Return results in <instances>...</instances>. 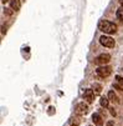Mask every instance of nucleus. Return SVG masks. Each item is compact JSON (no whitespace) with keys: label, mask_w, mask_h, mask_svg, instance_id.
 I'll return each instance as SVG.
<instances>
[{"label":"nucleus","mask_w":123,"mask_h":126,"mask_svg":"<svg viewBox=\"0 0 123 126\" xmlns=\"http://www.w3.org/2000/svg\"><path fill=\"white\" fill-rule=\"evenodd\" d=\"M78 124H80V120L77 117H72L71 120H70V125L71 126H77Z\"/></svg>","instance_id":"13"},{"label":"nucleus","mask_w":123,"mask_h":126,"mask_svg":"<svg viewBox=\"0 0 123 126\" xmlns=\"http://www.w3.org/2000/svg\"><path fill=\"white\" fill-rule=\"evenodd\" d=\"M111 71H112V69H111L110 66H107V65H101V66L96 70V73H97V75H98L99 78H107V76L111 74Z\"/></svg>","instance_id":"2"},{"label":"nucleus","mask_w":123,"mask_h":126,"mask_svg":"<svg viewBox=\"0 0 123 126\" xmlns=\"http://www.w3.org/2000/svg\"><path fill=\"white\" fill-rule=\"evenodd\" d=\"M113 87H114V89H117V90H119V91H123V86H121L117 81L113 84Z\"/></svg>","instance_id":"15"},{"label":"nucleus","mask_w":123,"mask_h":126,"mask_svg":"<svg viewBox=\"0 0 123 126\" xmlns=\"http://www.w3.org/2000/svg\"><path fill=\"white\" fill-rule=\"evenodd\" d=\"M5 14H8V15H11L12 14V11H11V9H5V11H4Z\"/></svg>","instance_id":"17"},{"label":"nucleus","mask_w":123,"mask_h":126,"mask_svg":"<svg viewBox=\"0 0 123 126\" xmlns=\"http://www.w3.org/2000/svg\"><path fill=\"white\" fill-rule=\"evenodd\" d=\"M8 1H10V0H1V3H3V4H5V3H8Z\"/></svg>","instance_id":"19"},{"label":"nucleus","mask_w":123,"mask_h":126,"mask_svg":"<svg viewBox=\"0 0 123 126\" xmlns=\"http://www.w3.org/2000/svg\"><path fill=\"white\" fill-rule=\"evenodd\" d=\"M111 60V55H108V54H101V55H98L96 59H95V64L96 65H106L108 64Z\"/></svg>","instance_id":"3"},{"label":"nucleus","mask_w":123,"mask_h":126,"mask_svg":"<svg viewBox=\"0 0 123 126\" xmlns=\"http://www.w3.org/2000/svg\"><path fill=\"white\" fill-rule=\"evenodd\" d=\"M119 3H121V5L123 6V0H119Z\"/></svg>","instance_id":"20"},{"label":"nucleus","mask_w":123,"mask_h":126,"mask_svg":"<svg viewBox=\"0 0 123 126\" xmlns=\"http://www.w3.org/2000/svg\"><path fill=\"white\" fill-rule=\"evenodd\" d=\"M76 112L78 115H86L87 112H88V106H87L85 102H80L76 106Z\"/></svg>","instance_id":"5"},{"label":"nucleus","mask_w":123,"mask_h":126,"mask_svg":"<svg viewBox=\"0 0 123 126\" xmlns=\"http://www.w3.org/2000/svg\"><path fill=\"white\" fill-rule=\"evenodd\" d=\"M10 6H11L12 10L17 11V10H20V8H21V1L20 0H10Z\"/></svg>","instance_id":"7"},{"label":"nucleus","mask_w":123,"mask_h":126,"mask_svg":"<svg viewBox=\"0 0 123 126\" xmlns=\"http://www.w3.org/2000/svg\"><path fill=\"white\" fill-rule=\"evenodd\" d=\"M110 112H111V115L112 116H116L117 114H116V111H114V109H113V107H111V109H110Z\"/></svg>","instance_id":"16"},{"label":"nucleus","mask_w":123,"mask_h":126,"mask_svg":"<svg viewBox=\"0 0 123 126\" xmlns=\"http://www.w3.org/2000/svg\"><path fill=\"white\" fill-rule=\"evenodd\" d=\"M92 90H93L95 95H99V94H101V91H102V86H101L99 84H93Z\"/></svg>","instance_id":"9"},{"label":"nucleus","mask_w":123,"mask_h":126,"mask_svg":"<svg viewBox=\"0 0 123 126\" xmlns=\"http://www.w3.org/2000/svg\"><path fill=\"white\" fill-rule=\"evenodd\" d=\"M99 104L102 107H108V104H110V99L108 97H101L99 100Z\"/></svg>","instance_id":"10"},{"label":"nucleus","mask_w":123,"mask_h":126,"mask_svg":"<svg viewBox=\"0 0 123 126\" xmlns=\"http://www.w3.org/2000/svg\"><path fill=\"white\" fill-rule=\"evenodd\" d=\"M116 16L118 17L119 20H123V6H121V8L117 10V13H116Z\"/></svg>","instance_id":"12"},{"label":"nucleus","mask_w":123,"mask_h":126,"mask_svg":"<svg viewBox=\"0 0 123 126\" xmlns=\"http://www.w3.org/2000/svg\"><path fill=\"white\" fill-rule=\"evenodd\" d=\"M99 43H101V45L106 46V47H113L116 45L114 40L111 36H107V35H102V36L99 38Z\"/></svg>","instance_id":"4"},{"label":"nucleus","mask_w":123,"mask_h":126,"mask_svg":"<svg viewBox=\"0 0 123 126\" xmlns=\"http://www.w3.org/2000/svg\"><path fill=\"white\" fill-rule=\"evenodd\" d=\"M92 121L96 124V125H102V117L99 114H93L92 115Z\"/></svg>","instance_id":"8"},{"label":"nucleus","mask_w":123,"mask_h":126,"mask_svg":"<svg viewBox=\"0 0 123 126\" xmlns=\"http://www.w3.org/2000/svg\"><path fill=\"white\" fill-rule=\"evenodd\" d=\"M108 99H110V101L118 102V97H117V95L114 94V91H110V93H108Z\"/></svg>","instance_id":"11"},{"label":"nucleus","mask_w":123,"mask_h":126,"mask_svg":"<svg viewBox=\"0 0 123 126\" xmlns=\"http://www.w3.org/2000/svg\"><path fill=\"white\" fill-rule=\"evenodd\" d=\"M107 126H113V121H108L107 122Z\"/></svg>","instance_id":"18"},{"label":"nucleus","mask_w":123,"mask_h":126,"mask_svg":"<svg viewBox=\"0 0 123 126\" xmlns=\"http://www.w3.org/2000/svg\"><path fill=\"white\" fill-rule=\"evenodd\" d=\"M98 126H102V125H98Z\"/></svg>","instance_id":"21"},{"label":"nucleus","mask_w":123,"mask_h":126,"mask_svg":"<svg viewBox=\"0 0 123 126\" xmlns=\"http://www.w3.org/2000/svg\"><path fill=\"white\" fill-rule=\"evenodd\" d=\"M98 29L104 34H114L117 31V25L114 23L108 21V20H99Z\"/></svg>","instance_id":"1"},{"label":"nucleus","mask_w":123,"mask_h":126,"mask_svg":"<svg viewBox=\"0 0 123 126\" xmlns=\"http://www.w3.org/2000/svg\"><path fill=\"white\" fill-rule=\"evenodd\" d=\"M93 96H95V93H93L92 89H87L86 91H85V94H83L85 100L88 102V104H91V102L93 101Z\"/></svg>","instance_id":"6"},{"label":"nucleus","mask_w":123,"mask_h":126,"mask_svg":"<svg viewBox=\"0 0 123 126\" xmlns=\"http://www.w3.org/2000/svg\"><path fill=\"white\" fill-rule=\"evenodd\" d=\"M116 81H117V82H118L121 86H123V78H122V76L117 75V76H116Z\"/></svg>","instance_id":"14"}]
</instances>
